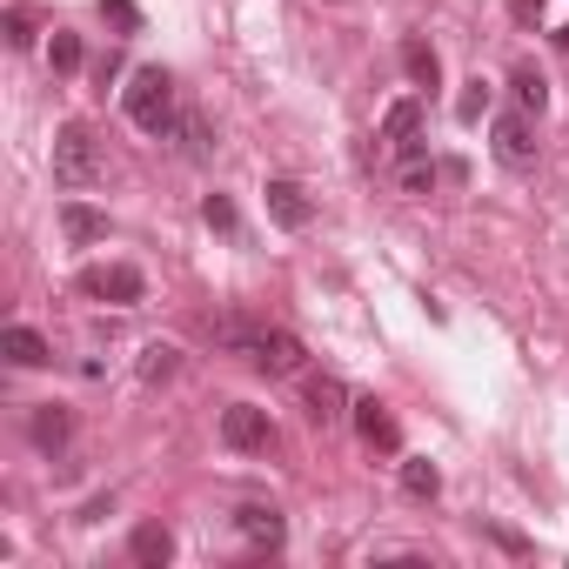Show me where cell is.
Segmentation results:
<instances>
[{
    "label": "cell",
    "instance_id": "1",
    "mask_svg": "<svg viewBox=\"0 0 569 569\" xmlns=\"http://www.w3.org/2000/svg\"><path fill=\"white\" fill-rule=\"evenodd\" d=\"M121 108H128V121H134L141 134L168 141L174 121H181V108H174V74H168V68H134L128 88H121Z\"/></svg>",
    "mask_w": 569,
    "mask_h": 569
},
{
    "label": "cell",
    "instance_id": "2",
    "mask_svg": "<svg viewBox=\"0 0 569 569\" xmlns=\"http://www.w3.org/2000/svg\"><path fill=\"white\" fill-rule=\"evenodd\" d=\"M101 174H108V154H101L94 128H88V121H68V128L54 134V188L81 194V188H94Z\"/></svg>",
    "mask_w": 569,
    "mask_h": 569
},
{
    "label": "cell",
    "instance_id": "3",
    "mask_svg": "<svg viewBox=\"0 0 569 569\" xmlns=\"http://www.w3.org/2000/svg\"><path fill=\"white\" fill-rule=\"evenodd\" d=\"M74 289H81L88 302L134 309V302L148 296V281H141V268H128V261H101V268H81V281H74Z\"/></svg>",
    "mask_w": 569,
    "mask_h": 569
},
{
    "label": "cell",
    "instance_id": "4",
    "mask_svg": "<svg viewBox=\"0 0 569 569\" xmlns=\"http://www.w3.org/2000/svg\"><path fill=\"white\" fill-rule=\"evenodd\" d=\"M489 148H496V161L502 168H536V128H529V114L522 108H509V114H496L489 121Z\"/></svg>",
    "mask_w": 569,
    "mask_h": 569
},
{
    "label": "cell",
    "instance_id": "5",
    "mask_svg": "<svg viewBox=\"0 0 569 569\" xmlns=\"http://www.w3.org/2000/svg\"><path fill=\"white\" fill-rule=\"evenodd\" d=\"M302 356H309V349H302L289 329H254V342H248V362H254L261 376H274V382H281V376H302Z\"/></svg>",
    "mask_w": 569,
    "mask_h": 569
},
{
    "label": "cell",
    "instance_id": "6",
    "mask_svg": "<svg viewBox=\"0 0 569 569\" xmlns=\"http://www.w3.org/2000/svg\"><path fill=\"white\" fill-rule=\"evenodd\" d=\"M221 442H228L234 456H261V449H274V422H268V409H248V402L221 409Z\"/></svg>",
    "mask_w": 569,
    "mask_h": 569
},
{
    "label": "cell",
    "instance_id": "7",
    "mask_svg": "<svg viewBox=\"0 0 569 569\" xmlns=\"http://www.w3.org/2000/svg\"><path fill=\"white\" fill-rule=\"evenodd\" d=\"M422 114H429V101L422 94H402L389 114H382V141L396 148V154H422L429 141H422Z\"/></svg>",
    "mask_w": 569,
    "mask_h": 569
},
{
    "label": "cell",
    "instance_id": "8",
    "mask_svg": "<svg viewBox=\"0 0 569 569\" xmlns=\"http://www.w3.org/2000/svg\"><path fill=\"white\" fill-rule=\"evenodd\" d=\"M261 201H268V221H274V228H289V234L316 221V201L302 194V181H281V174H274V181L261 188Z\"/></svg>",
    "mask_w": 569,
    "mask_h": 569
},
{
    "label": "cell",
    "instance_id": "9",
    "mask_svg": "<svg viewBox=\"0 0 569 569\" xmlns=\"http://www.w3.org/2000/svg\"><path fill=\"white\" fill-rule=\"evenodd\" d=\"M302 402H309V422H316V429H342V422L356 416V402H349V389H342L336 376H309Z\"/></svg>",
    "mask_w": 569,
    "mask_h": 569
},
{
    "label": "cell",
    "instance_id": "10",
    "mask_svg": "<svg viewBox=\"0 0 569 569\" xmlns=\"http://www.w3.org/2000/svg\"><path fill=\"white\" fill-rule=\"evenodd\" d=\"M28 436H34L41 456H61V449L74 442V409H68V402H34V409H28Z\"/></svg>",
    "mask_w": 569,
    "mask_h": 569
},
{
    "label": "cell",
    "instance_id": "11",
    "mask_svg": "<svg viewBox=\"0 0 569 569\" xmlns=\"http://www.w3.org/2000/svg\"><path fill=\"white\" fill-rule=\"evenodd\" d=\"M234 536L248 549H281L289 542V522H281V509H268V502H241L234 509Z\"/></svg>",
    "mask_w": 569,
    "mask_h": 569
},
{
    "label": "cell",
    "instance_id": "12",
    "mask_svg": "<svg viewBox=\"0 0 569 569\" xmlns=\"http://www.w3.org/2000/svg\"><path fill=\"white\" fill-rule=\"evenodd\" d=\"M349 422H356V436H362L369 449H382V456H396V449H402V429H396V416H389V409H382L376 396H362Z\"/></svg>",
    "mask_w": 569,
    "mask_h": 569
},
{
    "label": "cell",
    "instance_id": "13",
    "mask_svg": "<svg viewBox=\"0 0 569 569\" xmlns=\"http://www.w3.org/2000/svg\"><path fill=\"white\" fill-rule=\"evenodd\" d=\"M168 556H174V529L168 522H141L128 536V562L134 569H168Z\"/></svg>",
    "mask_w": 569,
    "mask_h": 569
},
{
    "label": "cell",
    "instance_id": "14",
    "mask_svg": "<svg viewBox=\"0 0 569 569\" xmlns=\"http://www.w3.org/2000/svg\"><path fill=\"white\" fill-rule=\"evenodd\" d=\"M0 356H8L14 369H41V362H54L48 336H41V329H28V322H14L8 336H0Z\"/></svg>",
    "mask_w": 569,
    "mask_h": 569
},
{
    "label": "cell",
    "instance_id": "15",
    "mask_svg": "<svg viewBox=\"0 0 569 569\" xmlns=\"http://www.w3.org/2000/svg\"><path fill=\"white\" fill-rule=\"evenodd\" d=\"M402 74H409L422 94H436V88H442V61H436V48L409 34V41H402Z\"/></svg>",
    "mask_w": 569,
    "mask_h": 569
},
{
    "label": "cell",
    "instance_id": "16",
    "mask_svg": "<svg viewBox=\"0 0 569 569\" xmlns=\"http://www.w3.org/2000/svg\"><path fill=\"white\" fill-rule=\"evenodd\" d=\"M61 234H68L74 248H88V241H101V234H108V214H101V208H88V201H68V208H61Z\"/></svg>",
    "mask_w": 569,
    "mask_h": 569
},
{
    "label": "cell",
    "instance_id": "17",
    "mask_svg": "<svg viewBox=\"0 0 569 569\" xmlns=\"http://www.w3.org/2000/svg\"><path fill=\"white\" fill-rule=\"evenodd\" d=\"M134 376H141L148 389L174 382V376H181V349H174V342H148V349H141V362H134Z\"/></svg>",
    "mask_w": 569,
    "mask_h": 569
},
{
    "label": "cell",
    "instance_id": "18",
    "mask_svg": "<svg viewBox=\"0 0 569 569\" xmlns=\"http://www.w3.org/2000/svg\"><path fill=\"white\" fill-rule=\"evenodd\" d=\"M509 94H516V108H522V114H542V108H549V81H542L529 61H516V74H509Z\"/></svg>",
    "mask_w": 569,
    "mask_h": 569
},
{
    "label": "cell",
    "instance_id": "19",
    "mask_svg": "<svg viewBox=\"0 0 569 569\" xmlns=\"http://www.w3.org/2000/svg\"><path fill=\"white\" fill-rule=\"evenodd\" d=\"M254 329H261V322H241V316H208V336H214V349H228V356H248Z\"/></svg>",
    "mask_w": 569,
    "mask_h": 569
},
{
    "label": "cell",
    "instance_id": "20",
    "mask_svg": "<svg viewBox=\"0 0 569 569\" xmlns=\"http://www.w3.org/2000/svg\"><path fill=\"white\" fill-rule=\"evenodd\" d=\"M436 489H442V469H436V462H422V456H409V462H402V496L429 502Z\"/></svg>",
    "mask_w": 569,
    "mask_h": 569
},
{
    "label": "cell",
    "instance_id": "21",
    "mask_svg": "<svg viewBox=\"0 0 569 569\" xmlns=\"http://www.w3.org/2000/svg\"><path fill=\"white\" fill-rule=\"evenodd\" d=\"M174 141H181V154H188V161H208V148H214V134H208V121H201V114H181V121H174Z\"/></svg>",
    "mask_w": 569,
    "mask_h": 569
},
{
    "label": "cell",
    "instance_id": "22",
    "mask_svg": "<svg viewBox=\"0 0 569 569\" xmlns=\"http://www.w3.org/2000/svg\"><path fill=\"white\" fill-rule=\"evenodd\" d=\"M48 61H54V74H74V68H81V34L54 28V41H48Z\"/></svg>",
    "mask_w": 569,
    "mask_h": 569
},
{
    "label": "cell",
    "instance_id": "23",
    "mask_svg": "<svg viewBox=\"0 0 569 569\" xmlns=\"http://www.w3.org/2000/svg\"><path fill=\"white\" fill-rule=\"evenodd\" d=\"M436 174H442V168H436L429 154H402V188H409V194H429Z\"/></svg>",
    "mask_w": 569,
    "mask_h": 569
},
{
    "label": "cell",
    "instance_id": "24",
    "mask_svg": "<svg viewBox=\"0 0 569 569\" xmlns=\"http://www.w3.org/2000/svg\"><path fill=\"white\" fill-rule=\"evenodd\" d=\"M201 221H208L214 234H234V228H241V214H234L228 194H208V201H201Z\"/></svg>",
    "mask_w": 569,
    "mask_h": 569
},
{
    "label": "cell",
    "instance_id": "25",
    "mask_svg": "<svg viewBox=\"0 0 569 569\" xmlns=\"http://www.w3.org/2000/svg\"><path fill=\"white\" fill-rule=\"evenodd\" d=\"M482 114H489V81H469L456 94V121H482Z\"/></svg>",
    "mask_w": 569,
    "mask_h": 569
},
{
    "label": "cell",
    "instance_id": "26",
    "mask_svg": "<svg viewBox=\"0 0 569 569\" xmlns=\"http://www.w3.org/2000/svg\"><path fill=\"white\" fill-rule=\"evenodd\" d=\"M34 34H41V28H34V14H28V8H8V48H21V54H28V48H34Z\"/></svg>",
    "mask_w": 569,
    "mask_h": 569
},
{
    "label": "cell",
    "instance_id": "27",
    "mask_svg": "<svg viewBox=\"0 0 569 569\" xmlns=\"http://www.w3.org/2000/svg\"><path fill=\"white\" fill-rule=\"evenodd\" d=\"M101 21H114L121 34H134L141 28V8H134V0H101Z\"/></svg>",
    "mask_w": 569,
    "mask_h": 569
},
{
    "label": "cell",
    "instance_id": "28",
    "mask_svg": "<svg viewBox=\"0 0 569 569\" xmlns=\"http://www.w3.org/2000/svg\"><path fill=\"white\" fill-rule=\"evenodd\" d=\"M489 536H496V542H502V549H509V556H529V542H522V536H516V529H489Z\"/></svg>",
    "mask_w": 569,
    "mask_h": 569
},
{
    "label": "cell",
    "instance_id": "29",
    "mask_svg": "<svg viewBox=\"0 0 569 569\" xmlns=\"http://www.w3.org/2000/svg\"><path fill=\"white\" fill-rule=\"evenodd\" d=\"M542 8H549V0H516V21H536Z\"/></svg>",
    "mask_w": 569,
    "mask_h": 569
},
{
    "label": "cell",
    "instance_id": "30",
    "mask_svg": "<svg viewBox=\"0 0 569 569\" xmlns=\"http://www.w3.org/2000/svg\"><path fill=\"white\" fill-rule=\"evenodd\" d=\"M556 41H562V48H569V28H562V34H556Z\"/></svg>",
    "mask_w": 569,
    "mask_h": 569
}]
</instances>
